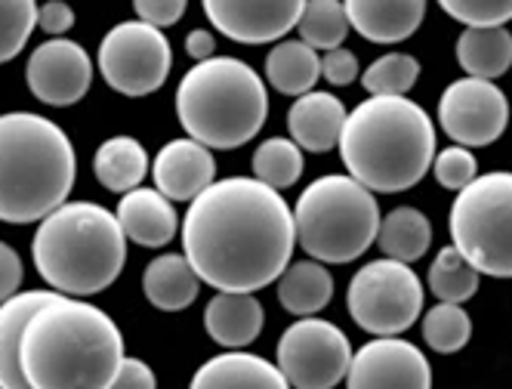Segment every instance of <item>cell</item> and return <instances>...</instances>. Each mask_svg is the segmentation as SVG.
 I'll use <instances>...</instances> for the list:
<instances>
[{"instance_id":"1","label":"cell","mask_w":512,"mask_h":389,"mask_svg":"<svg viewBox=\"0 0 512 389\" xmlns=\"http://www.w3.org/2000/svg\"><path fill=\"white\" fill-rule=\"evenodd\" d=\"M294 247V210L253 176L216 180L182 217V257L216 294H256L275 285Z\"/></svg>"},{"instance_id":"2","label":"cell","mask_w":512,"mask_h":389,"mask_svg":"<svg viewBox=\"0 0 512 389\" xmlns=\"http://www.w3.org/2000/svg\"><path fill=\"white\" fill-rule=\"evenodd\" d=\"M124 359L115 318L62 294L38 309L19 346V365L31 389H108Z\"/></svg>"},{"instance_id":"3","label":"cell","mask_w":512,"mask_h":389,"mask_svg":"<svg viewBox=\"0 0 512 389\" xmlns=\"http://www.w3.org/2000/svg\"><path fill=\"white\" fill-rule=\"evenodd\" d=\"M340 158L371 195L414 189L435 161L432 118L408 96H371L346 115Z\"/></svg>"},{"instance_id":"4","label":"cell","mask_w":512,"mask_h":389,"mask_svg":"<svg viewBox=\"0 0 512 389\" xmlns=\"http://www.w3.org/2000/svg\"><path fill=\"white\" fill-rule=\"evenodd\" d=\"M78 158L68 133L34 112L0 115V223H44L68 204Z\"/></svg>"},{"instance_id":"5","label":"cell","mask_w":512,"mask_h":389,"mask_svg":"<svg viewBox=\"0 0 512 389\" xmlns=\"http://www.w3.org/2000/svg\"><path fill=\"white\" fill-rule=\"evenodd\" d=\"M31 257L53 294L87 300L118 281L127 263V238L118 217L102 204L68 201L34 232Z\"/></svg>"},{"instance_id":"6","label":"cell","mask_w":512,"mask_h":389,"mask_svg":"<svg viewBox=\"0 0 512 389\" xmlns=\"http://www.w3.org/2000/svg\"><path fill=\"white\" fill-rule=\"evenodd\" d=\"M269 93L256 68L235 56L192 65L176 87V118L204 149H241L263 130Z\"/></svg>"},{"instance_id":"7","label":"cell","mask_w":512,"mask_h":389,"mask_svg":"<svg viewBox=\"0 0 512 389\" xmlns=\"http://www.w3.org/2000/svg\"><path fill=\"white\" fill-rule=\"evenodd\" d=\"M297 244L315 263H355L380 235L377 198L352 176H318L294 207Z\"/></svg>"},{"instance_id":"8","label":"cell","mask_w":512,"mask_h":389,"mask_svg":"<svg viewBox=\"0 0 512 389\" xmlns=\"http://www.w3.org/2000/svg\"><path fill=\"white\" fill-rule=\"evenodd\" d=\"M448 232L451 247L479 275L512 278V173L475 176L457 192Z\"/></svg>"},{"instance_id":"9","label":"cell","mask_w":512,"mask_h":389,"mask_svg":"<svg viewBox=\"0 0 512 389\" xmlns=\"http://www.w3.org/2000/svg\"><path fill=\"white\" fill-rule=\"evenodd\" d=\"M346 309L374 337L405 334L423 312V281L411 266L386 257L364 263L349 281Z\"/></svg>"},{"instance_id":"10","label":"cell","mask_w":512,"mask_h":389,"mask_svg":"<svg viewBox=\"0 0 512 389\" xmlns=\"http://www.w3.org/2000/svg\"><path fill=\"white\" fill-rule=\"evenodd\" d=\"M96 65L108 87L136 99L164 87L173 65V50L158 28L130 19L118 22L102 38Z\"/></svg>"},{"instance_id":"11","label":"cell","mask_w":512,"mask_h":389,"mask_svg":"<svg viewBox=\"0 0 512 389\" xmlns=\"http://www.w3.org/2000/svg\"><path fill=\"white\" fill-rule=\"evenodd\" d=\"M278 371L290 389H334L352 365L349 337L324 318H300L278 340Z\"/></svg>"},{"instance_id":"12","label":"cell","mask_w":512,"mask_h":389,"mask_svg":"<svg viewBox=\"0 0 512 389\" xmlns=\"http://www.w3.org/2000/svg\"><path fill=\"white\" fill-rule=\"evenodd\" d=\"M438 121L442 130L463 149H485L509 127V99L491 81L463 78L448 84L438 99Z\"/></svg>"},{"instance_id":"13","label":"cell","mask_w":512,"mask_h":389,"mask_svg":"<svg viewBox=\"0 0 512 389\" xmlns=\"http://www.w3.org/2000/svg\"><path fill=\"white\" fill-rule=\"evenodd\" d=\"M25 84L34 99L65 109L87 96L93 84V62L78 41L53 38L34 47L25 62Z\"/></svg>"},{"instance_id":"14","label":"cell","mask_w":512,"mask_h":389,"mask_svg":"<svg viewBox=\"0 0 512 389\" xmlns=\"http://www.w3.org/2000/svg\"><path fill=\"white\" fill-rule=\"evenodd\" d=\"M346 389H432V368L414 343L377 337L352 356Z\"/></svg>"},{"instance_id":"15","label":"cell","mask_w":512,"mask_h":389,"mask_svg":"<svg viewBox=\"0 0 512 389\" xmlns=\"http://www.w3.org/2000/svg\"><path fill=\"white\" fill-rule=\"evenodd\" d=\"M204 13L238 44H281L300 22L303 0H204Z\"/></svg>"},{"instance_id":"16","label":"cell","mask_w":512,"mask_h":389,"mask_svg":"<svg viewBox=\"0 0 512 389\" xmlns=\"http://www.w3.org/2000/svg\"><path fill=\"white\" fill-rule=\"evenodd\" d=\"M152 180L167 201L192 204L216 183L213 152L195 143V139H170L152 161Z\"/></svg>"},{"instance_id":"17","label":"cell","mask_w":512,"mask_h":389,"mask_svg":"<svg viewBox=\"0 0 512 389\" xmlns=\"http://www.w3.org/2000/svg\"><path fill=\"white\" fill-rule=\"evenodd\" d=\"M346 115L349 112L340 96L327 93V90H312L290 105V112H287L290 139L312 155L331 152L334 146H340Z\"/></svg>"},{"instance_id":"18","label":"cell","mask_w":512,"mask_h":389,"mask_svg":"<svg viewBox=\"0 0 512 389\" xmlns=\"http://www.w3.org/2000/svg\"><path fill=\"white\" fill-rule=\"evenodd\" d=\"M346 19L364 41L398 44L423 25V0H346Z\"/></svg>"},{"instance_id":"19","label":"cell","mask_w":512,"mask_h":389,"mask_svg":"<svg viewBox=\"0 0 512 389\" xmlns=\"http://www.w3.org/2000/svg\"><path fill=\"white\" fill-rule=\"evenodd\" d=\"M118 226L127 241L139 247H167L179 232V217L173 201H167L158 189H133L118 201Z\"/></svg>"},{"instance_id":"20","label":"cell","mask_w":512,"mask_h":389,"mask_svg":"<svg viewBox=\"0 0 512 389\" xmlns=\"http://www.w3.org/2000/svg\"><path fill=\"white\" fill-rule=\"evenodd\" d=\"M189 389H290V383L275 362L238 349L207 359L195 371Z\"/></svg>"},{"instance_id":"21","label":"cell","mask_w":512,"mask_h":389,"mask_svg":"<svg viewBox=\"0 0 512 389\" xmlns=\"http://www.w3.org/2000/svg\"><path fill=\"white\" fill-rule=\"evenodd\" d=\"M266 325L263 306L256 294H216L204 309V328L213 343L238 352L260 337Z\"/></svg>"},{"instance_id":"22","label":"cell","mask_w":512,"mask_h":389,"mask_svg":"<svg viewBox=\"0 0 512 389\" xmlns=\"http://www.w3.org/2000/svg\"><path fill=\"white\" fill-rule=\"evenodd\" d=\"M53 297V291H19L0 306V389H31L19 365V346L28 322Z\"/></svg>"},{"instance_id":"23","label":"cell","mask_w":512,"mask_h":389,"mask_svg":"<svg viewBox=\"0 0 512 389\" xmlns=\"http://www.w3.org/2000/svg\"><path fill=\"white\" fill-rule=\"evenodd\" d=\"M142 291H145V300H149L155 309L182 312L198 300L201 278L195 275L192 263L182 254H164L145 266Z\"/></svg>"},{"instance_id":"24","label":"cell","mask_w":512,"mask_h":389,"mask_svg":"<svg viewBox=\"0 0 512 389\" xmlns=\"http://www.w3.org/2000/svg\"><path fill=\"white\" fill-rule=\"evenodd\" d=\"M334 300L331 269L315 260L290 263L278 278V303L297 318H315L327 303Z\"/></svg>"},{"instance_id":"25","label":"cell","mask_w":512,"mask_h":389,"mask_svg":"<svg viewBox=\"0 0 512 389\" xmlns=\"http://www.w3.org/2000/svg\"><path fill=\"white\" fill-rule=\"evenodd\" d=\"M149 152L142 149L139 139L133 136H112L96 149L93 155V173L96 180L108 189L127 195L133 189H139V183L149 173Z\"/></svg>"},{"instance_id":"26","label":"cell","mask_w":512,"mask_h":389,"mask_svg":"<svg viewBox=\"0 0 512 389\" xmlns=\"http://www.w3.org/2000/svg\"><path fill=\"white\" fill-rule=\"evenodd\" d=\"M457 62L469 78L494 84L512 65V34L506 28H466L457 38Z\"/></svg>"},{"instance_id":"27","label":"cell","mask_w":512,"mask_h":389,"mask_svg":"<svg viewBox=\"0 0 512 389\" xmlns=\"http://www.w3.org/2000/svg\"><path fill=\"white\" fill-rule=\"evenodd\" d=\"M321 78V56L303 41H281L266 56V81L284 96H306Z\"/></svg>"},{"instance_id":"28","label":"cell","mask_w":512,"mask_h":389,"mask_svg":"<svg viewBox=\"0 0 512 389\" xmlns=\"http://www.w3.org/2000/svg\"><path fill=\"white\" fill-rule=\"evenodd\" d=\"M380 251L386 260L395 263H414L420 260L429 244H432V223L417 207H395L380 220V235H377Z\"/></svg>"},{"instance_id":"29","label":"cell","mask_w":512,"mask_h":389,"mask_svg":"<svg viewBox=\"0 0 512 389\" xmlns=\"http://www.w3.org/2000/svg\"><path fill=\"white\" fill-rule=\"evenodd\" d=\"M297 34L306 47H312L315 53H331L340 50L346 34H349V19H346V7L340 0H309L303 4V16L297 22Z\"/></svg>"},{"instance_id":"30","label":"cell","mask_w":512,"mask_h":389,"mask_svg":"<svg viewBox=\"0 0 512 389\" xmlns=\"http://www.w3.org/2000/svg\"><path fill=\"white\" fill-rule=\"evenodd\" d=\"M303 176V149L294 139H263L253 152V180L281 192L290 189Z\"/></svg>"},{"instance_id":"31","label":"cell","mask_w":512,"mask_h":389,"mask_svg":"<svg viewBox=\"0 0 512 389\" xmlns=\"http://www.w3.org/2000/svg\"><path fill=\"white\" fill-rule=\"evenodd\" d=\"M479 285H482V275L475 272L451 244L442 247L429 266V291L442 303L460 306L479 294Z\"/></svg>"},{"instance_id":"32","label":"cell","mask_w":512,"mask_h":389,"mask_svg":"<svg viewBox=\"0 0 512 389\" xmlns=\"http://www.w3.org/2000/svg\"><path fill=\"white\" fill-rule=\"evenodd\" d=\"M469 337H472V318L460 306L438 303L423 315V340L429 343V349L442 352V356L460 352L469 343Z\"/></svg>"},{"instance_id":"33","label":"cell","mask_w":512,"mask_h":389,"mask_svg":"<svg viewBox=\"0 0 512 389\" xmlns=\"http://www.w3.org/2000/svg\"><path fill=\"white\" fill-rule=\"evenodd\" d=\"M420 78V62L408 53H386L368 65L361 84L371 96H408Z\"/></svg>"},{"instance_id":"34","label":"cell","mask_w":512,"mask_h":389,"mask_svg":"<svg viewBox=\"0 0 512 389\" xmlns=\"http://www.w3.org/2000/svg\"><path fill=\"white\" fill-rule=\"evenodd\" d=\"M38 13L41 7L34 0H0V62H10L25 50Z\"/></svg>"},{"instance_id":"35","label":"cell","mask_w":512,"mask_h":389,"mask_svg":"<svg viewBox=\"0 0 512 389\" xmlns=\"http://www.w3.org/2000/svg\"><path fill=\"white\" fill-rule=\"evenodd\" d=\"M442 10L466 28H506L512 0H442Z\"/></svg>"},{"instance_id":"36","label":"cell","mask_w":512,"mask_h":389,"mask_svg":"<svg viewBox=\"0 0 512 389\" xmlns=\"http://www.w3.org/2000/svg\"><path fill=\"white\" fill-rule=\"evenodd\" d=\"M432 173L438 186H445L451 192H463L469 183H475V176H479V167H475V155L463 146H448L435 155L432 161Z\"/></svg>"},{"instance_id":"37","label":"cell","mask_w":512,"mask_h":389,"mask_svg":"<svg viewBox=\"0 0 512 389\" xmlns=\"http://www.w3.org/2000/svg\"><path fill=\"white\" fill-rule=\"evenodd\" d=\"M321 78L331 87H349L358 78V56L346 47L321 56Z\"/></svg>"},{"instance_id":"38","label":"cell","mask_w":512,"mask_h":389,"mask_svg":"<svg viewBox=\"0 0 512 389\" xmlns=\"http://www.w3.org/2000/svg\"><path fill=\"white\" fill-rule=\"evenodd\" d=\"M133 10H136L139 22L161 31L182 19V13H186V0H136Z\"/></svg>"},{"instance_id":"39","label":"cell","mask_w":512,"mask_h":389,"mask_svg":"<svg viewBox=\"0 0 512 389\" xmlns=\"http://www.w3.org/2000/svg\"><path fill=\"white\" fill-rule=\"evenodd\" d=\"M22 278H25V269H22L19 254L13 251L7 241H0V306H4L10 297L19 294Z\"/></svg>"},{"instance_id":"40","label":"cell","mask_w":512,"mask_h":389,"mask_svg":"<svg viewBox=\"0 0 512 389\" xmlns=\"http://www.w3.org/2000/svg\"><path fill=\"white\" fill-rule=\"evenodd\" d=\"M108 389H158V380L142 359H124Z\"/></svg>"},{"instance_id":"41","label":"cell","mask_w":512,"mask_h":389,"mask_svg":"<svg viewBox=\"0 0 512 389\" xmlns=\"http://www.w3.org/2000/svg\"><path fill=\"white\" fill-rule=\"evenodd\" d=\"M71 25H75V10L62 4V0H50L38 13V28L47 31L50 38H62L65 31H71Z\"/></svg>"},{"instance_id":"42","label":"cell","mask_w":512,"mask_h":389,"mask_svg":"<svg viewBox=\"0 0 512 389\" xmlns=\"http://www.w3.org/2000/svg\"><path fill=\"white\" fill-rule=\"evenodd\" d=\"M213 50H216V41H213V34H210L207 28L189 31V38H186V53H189V59H195V65L213 59Z\"/></svg>"}]
</instances>
